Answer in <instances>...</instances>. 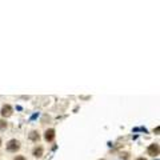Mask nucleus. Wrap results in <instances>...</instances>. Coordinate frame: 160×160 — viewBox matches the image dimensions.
Masks as SVG:
<instances>
[{"label":"nucleus","instance_id":"nucleus-1","mask_svg":"<svg viewBox=\"0 0 160 160\" xmlns=\"http://www.w3.org/2000/svg\"><path fill=\"white\" fill-rule=\"evenodd\" d=\"M7 150L10 151V152L19 151V150H20V142H19V140H16V139L10 140V142L7 143Z\"/></svg>","mask_w":160,"mask_h":160},{"label":"nucleus","instance_id":"nucleus-2","mask_svg":"<svg viewBox=\"0 0 160 160\" xmlns=\"http://www.w3.org/2000/svg\"><path fill=\"white\" fill-rule=\"evenodd\" d=\"M159 151H160V148H159V144L158 143L151 144V146L148 147V155H151V156H158L159 155Z\"/></svg>","mask_w":160,"mask_h":160},{"label":"nucleus","instance_id":"nucleus-3","mask_svg":"<svg viewBox=\"0 0 160 160\" xmlns=\"http://www.w3.org/2000/svg\"><path fill=\"white\" fill-rule=\"evenodd\" d=\"M12 112H14V110H12V107L10 106V104L3 106V108H2V116L3 118H10V116L12 115Z\"/></svg>","mask_w":160,"mask_h":160},{"label":"nucleus","instance_id":"nucleus-4","mask_svg":"<svg viewBox=\"0 0 160 160\" xmlns=\"http://www.w3.org/2000/svg\"><path fill=\"white\" fill-rule=\"evenodd\" d=\"M44 139H46L47 142H54V139H55V130H52V128L47 130L46 134H44Z\"/></svg>","mask_w":160,"mask_h":160},{"label":"nucleus","instance_id":"nucleus-5","mask_svg":"<svg viewBox=\"0 0 160 160\" xmlns=\"http://www.w3.org/2000/svg\"><path fill=\"white\" fill-rule=\"evenodd\" d=\"M34 156L35 158H42L43 156V147H35L34 148Z\"/></svg>","mask_w":160,"mask_h":160},{"label":"nucleus","instance_id":"nucleus-6","mask_svg":"<svg viewBox=\"0 0 160 160\" xmlns=\"http://www.w3.org/2000/svg\"><path fill=\"white\" fill-rule=\"evenodd\" d=\"M30 139L32 140V142H39V139H40V135H39V132H36V131H32L31 134H30Z\"/></svg>","mask_w":160,"mask_h":160},{"label":"nucleus","instance_id":"nucleus-7","mask_svg":"<svg viewBox=\"0 0 160 160\" xmlns=\"http://www.w3.org/2000/svg\"><path fill=\"white\" fill-rule=\"evenodd\" d=\"M7 128V122L6 120H0V131H4Z\"/></svg>","mask_w":160,"mask_h":160},{"label":"nucleus","instance_id":"nucleus-8","mask_svg":"<svg viewBox=\"0 0 160 160\" xmlns=\"http://www.w3.org/2000/svg\"><path fill=\"white\" fill-rule=\"evenodd\" d=\"M14 160H26V158H24V156H16Z\"/></svg>","mask_w":160,"mask_h":160},{"label":"nucleus","instance_id":"nucleus-9","mask_svg":"<svg viewBox=\"0 0 160 160\" xmlns=\"http://www.w3.org/2000/svg\"><path fill=\"white\" fill-rule=\"evenodd\" d=\"M136 160H147V159H144V158H139V159H136Z\"/></svg>","mask_w":160,"mask_h":160},{"label":"nucleus","instance_id":"nucleus-10","mask_svg":"<svg viewBox=\"0 0 160 160\" xmlns=\"http://www.w3.org/2000/svg\"><path fill=\"white\" fill-rule=\"evenodd\" d=\"M0 147H2V139H0Z\"/></svg>","mask_w":160,"mask_h":160},{"label":"nucleus","instance_id":"nucleus-11","mask_svg":"<svg viewBox=\"0 0 160 160\" xmlns=\"http://www.w3.org/2000/svg\"><path fill=\"white\" fill-rule=\"evenodd\" d=\"M103 160H104V159H103Z\"/></svg>","mask_w":160,"mask_h":160}]
</instances>
